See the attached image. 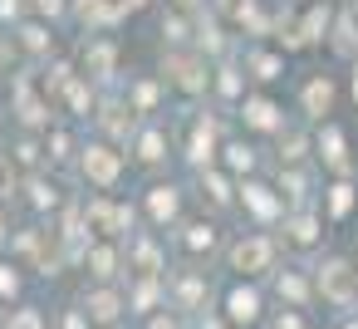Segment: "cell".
Wrapping results in <instances>:
<instances>
[{"instance_id": "obj_33", "label": "cell", "mask_w": 358, "mask_h": 329, "mask_svg": "<svg viewBox=\"0 0 358 329\" xmlns=\"http://www.w3.org/2000/svg\"><path fill=\"white\" fill-rule=\"evenodd\" d=\"M201 329H226V324H216V319H206V324H201Z\"/></svg>"}, {"instance_id": "obj_14", "label": "cell", "mask_w": 358, "mask_h": 329, "mask_svg": "<svg viewBox=\"0 0 358 329\" xmlns=\"http://www.w3.org/2000/svg\"><path fill=\"white\" fill-rule=\"evenodd\" d=\"M289 231H294V241H299V246H309V241L319 236V221H314V216H294V221H289Z\"/></svg>"}, {"instance_id": "obj_26", "label": "cell", "mask_w": 358, "mask_h": 329, "mask_svg": "<svg viewBox=\"0 0 358 329\" xmlns=\"http://www.w3.org/2000/svg\"><path fill=\"white\" fill-rule=\"evenodd\" d=\"M255 69H260V79H275V69H280V59H270V55H265V59H255Z\"/></svg>"}, {"instance_id": "obj_2", "label": "cell", "mask_w": 358, "mask_h": 329, "mask_svg": "<svg viewBox=\"0 0 358 329\" xmlns=\"http://www.w3.org/2000/svg\"><path fill=\"white\" fill-rule=\"evenodd\" d=\"M270 260H275V246L265 236H245V241L231 246V265L241 275H260V270H270Z\"/></svg>"}, {"instance_id": "obj_35", "label": "cell", "mask_w": 358, "mask_h": 329, "mask_svg": "<svg viewBox=\"0 0 358 329\" xmlns=\"http://www.w3.org/2000/svg\"><path fill=\"white\" fill-rule=\"evenodd\" d=\"M343 329H358V319H348V324H343Z\"/></svg>"}, {"instance_id": "obj_1", "label": "cell", "mask_w": 358, "mask_h": 329, "mask_svg": "<svg viewBox=\"0 0 358 329\" xmlns=\"http://www.w3.org/2000/svg\"><path fill=\"white\" fill-rule=\"evenodd\" d=\"M319 290H324V300H334V304H353V300H358V275H353L343 260H324V265H319Z\"/></svg>"}, {"instance_id": "obj_29", "label": "cell", "mask_w": 358, "mask_h": 329, "mask_svg": "<svg viewBox=\"0 0 358 329\" xmlns=\"http://www.w3.org/2000/svg\"><path fill=\"white\" fill-rule=\"evenodd\" d=\"M206 187H211V197H216V202H226V197H231V192H226V182H221V177H206Z\"/></svg>"}, {"instance_id": "obj_23", "label": "cell", "mask_w": 358, "mask_h": 329, "mask_svg": "<svg viewBox=\"0 0 358 329\" xmlns=\"http://www.w3.org/2000/svg\"><path fill=\"white\" fill-rule=\"evenodd\" d=\"M138 265L152 275V270H157V246H143V251H138Z\"/></svg>"}, {"instance_id": "obj_37", "label": "cell", "mask_w": 358, "mask_h": 329, "mask_svg": "<svg viewBox=\"0 0 358 329\" xmlns=\"http://www.w3.org/2000/svg\"><path fill=\"white\" fill-rule=\"evenodd\" d=\"M0 241H6V226H0Z\"/></svg>"}, {"instance_id": "obj_17", "label": "cell", "mask_w": 358, "mask_h": 329, "mask_svg": "<svg viewBox=\"0 0 358 329\" xmlns=\"http://www.w3.org/2000/svg\"><path fill=\"white\" fill-rule=\"evenodd\" d=\"M138 148H143V153H138L143 162H157V158H162V133H143V143H138Z\"/></svg>"}, {"instance_id": "obj_3", "label": "cell", "mask_w": 358, "mask_h": 329, "mask_svg": "<svg viewBox=\"0 0 358 329\" xmlns=\"http://www.w3.org/2000/svg\"><path fill=\"white\" fill-rule=\"evenodd\" d=\"M226 319H231V324H255V319H260V290L236 285V290L226 295Z\"/></svg>"}, {"instance_id": "obj_18", "label": "cell", "mask_w": 358, "mask_h": 329, "mask_svg": "<svg viewBox=\"0 0 358 329\" xmlns=\"http://www.w3.org/2000/svg\"><path fill=\"white\" fill-rule=\"evenodd\" d=\"M192 158L201 162V158H211V123L206 128H196V138H192Z\"/></svg>"}, {"instance_id": "obj_6", "label": "cell", "mask_w": 358, "mask_h": 329, "mask_svg": "<svg viewBox=\"0 0 358 329\" xmlns=\"http://www.w3.org/2000/svg\"><path fill=\"white\" fill-rule=\"evenodd\" d=\"M329 99H334V84H329V79H314V84L304 89V104H309V113H324V108H329Z\"/></svg>"}, {"instance_id": "obj_10", "label": "cell", "mask_w": 358, "mask_h": 329, "mask_svg": "<svg viewBox=\"0 0 358 329\" xmlns=\"http://www.w3.org/2000/svg\"><path fill=\"white\" fill-rule=\"evenodd\" d=\"M348 206H353V187L348 182L329 187V216H348Z\"/></svg>"}, {"instance_id": "obj_28", "label": "cell", "mask_w": 358, "mask_h": 329, "mask_svg": "<svg viewBox=\"0 0 358 329\" xmlns=\"http://www.w3.org/2000/svg\"><path fill=\"white\" fill-rule=\"evenodd\" d=\"M231 167H250V148H231Z\"/></svg>"}, {"instance_id": "obj_11", "label": "cell", "mask_w": 358, "mask_h": 329, "mask_svg": "<svg viewBox=\"0 0 358 329\" xmlns=\"http://www.w3.org/2000/svg\"><path fill=\"white\" fill-rule=\"evenodd\" d=\"M172 211H177V192H172V187H152V216L167 221Z\"/></svg>"}, {"instance_id": "obj_32", "label": "cell", "mask_w": 358, "mask_h": 329, "mask_svg": "<svg viewBox=\"0 0 358 329\" xmlns=\"http://www.w3.org/2000/svg\"><path fill=\"white\" fill-rule=\"evenodd\" d=\"M40 10H59V0H40Z\"/></svg>"}, {"instance_id": "obj_4", "label": "cell", "mask_w": 358, "mask_h": 329, "mask_svg": "<svg viewBox=\"0 0 358 329\" xmlns=\"http://www.w3.org/2000/svg\"><path fill=\"white\" fill-rule=\"evenodd\" d=\"M84 172H89L94 182L108 187V182L118 177V153H108V148H89V153H84Z\"/></svg>"}, {"instance_id": "obj_20", "label": "cell", "mask_w": 358, "mask_h": 329, "mask_svg": "<svg viewBox=\"0 0 358 329\" xmlns=\"http://www.w3.org/2000/svg\"><path fill=\"white\" fill-rule=\"evenodd\" d=\"M15 192V172H10V158H0V202Z\"/></svg>"}, {"instance_id": "obj_9", "label": "cell", "mask_w": 358, "mask_h": 329, "mask_svg": "<svg viewBox=\"0 0 358 329\" xmlns=\"http://www.w3.org/2000/svg\"><path fill=\"white\" fill-rule=\"evenodd\" d=\"M245 118L255 123V128H275L280 118H275V104H265V99H250L245 104Z\"/></svg>"}, {"instance_id": "obj_12", "label": "cell", "mask_w": 358, "mask_h": 329, "mask_svg": "<svg viewBox=\"0 0 358 329\" xmlns=\"http://www.w3.org/2000/svg\"><path fill=\"white\" fill-rule=\"evenodd\" d=\"M113 265H118V260H113V251H108V246H94V251H89V270H94L99 280H108V275H113Z\"/></svg>"}, {"instance_id": "obj_16", "label": "cell", "mask_w": 358, "mask_h": 329, "mask_svg": "<svg viewBox=\"0 0 358 329\" xmlns=\"http://www.w3.org/2000/svg\"><path fill=\"white\" fill-rule=\"evenodd\" d=\"M79 15L84 20H113V6H103V0H79Z\"/></svg>"}, {"instance_id": "obj_30", "label": "cell", "mask_w": 358, "mask_h": 329, "mask_svg": "<svg viewBox=\"0 0 358 329\" xmlns=\"http://www.w3.org/2000/svg\"><path fill=\"white\" fill-rule=\"evenodd\" d=\"M138 6H143V0H118V6H113V15H118V10H138Z\"/></svg>"}, {"instance_id": "obj_25", "label": "cell", "mask_w": 358, "mask_h": 329, "mask_svg": "<svg viewBox=\"0 0 358 329\" xmlns=\"http://www.w3.org/2000/svg\"><path fill=\"white\" fill-rule=\"evenodd\" d=\"M94 69L108 74V69H113V50H94Z\"/></svg>"}, {"instance_id": "obj_24", "label": "cell", "mask_w": 358, "mask_h": 329, "mask_svg": "<svg viewBox=\"0 0 358 329\" xmlns=\"http://www.w3.org/2000/svg\"><path fill=\"white\" fill-rule=\"evenodd\" d=\"M275 329H304V319H299V309H285V314L275 319Z\"/></svg>"}, {"instance_id": "obj_5", "label": "cell", "mask_w": 358, "mask_h": 329, "mask_svg": "<svg viewBox=\"0 0 358 329\" xmlns=\"http://www.w3.org/2000/svg\"><path fill=\"white\" fill-rule=\"evenodd\" d=\"M84 309H89V319H99V324H113V319L123 314V300H118L113 290H94V295L84 300Z\"/></svg>"}, {"instance_id": "obj_8", "label": "cell", "mask_w": 358, "mask_h": 329, "mask_svg": "<svg viewBox=\"0 0 358 329\" xmlns=\"http://www.w3.org/2000/svg\"><path fill=\"white\" fill-rule=\"evenodd\" d=\"M172 79L182 84V89H201L206 79H201V64H192V59H177L172 64Z\"/></svg>"}, {"instance_id": "obj_19", "label": "cell", "mask_w": 358, "mask_h": 329, "mask_svg": "<svg viewBox=\"0 0 358 329\" xmlns=\"http://www.w3.org/2000/svg\"><path fill=\"white\" fill-rule=\"evenodd\" d=\"M10 329H45V319H40V309H20L10 319Z\"/></svg>"}, {"instance_id": "obj_13", "label": "cell", "mask_w": 358, "mask_h": 329, "mask_svg": "<svg viewBox=\"0 0 358 329\" xmlns=\"http://www.w3.org/2000/svg\"><path fill=\"white\" fill-rule=\"evenodd\" d=\"M280 295H285V300H289V304L299 309V304L309 300V285H304L299 275H280Z\"/></svg>"}, {"instance_id": "obj_36", "label": "cell", "mask_w": 358, "mask_h": 329, "mask_svg": "<svg viewBox=\"0 0 358 329\" xmlns=\"http://www.w3.org/2000/svg\"><path fill=\"white\" fill-rule=\"evenodd\" d=\"M177 6H196V0H177Z\"/></svg>"}, {"instance_id": "obj_31", "label": "cell", "mask_w": 358, "mask_h": 329, "mask_svg": "<svg viewBox=\"0 0 358 329\" xmlns=\"http://www.w3.org/2000/svg\"><path fill=\"white\" fill-rule=\"evenodd\" d=\"M64 329H84V314H69V319H64Z\"/></svg>"}, {"instance_id": "obj_15", "label": "cell", "mask_w": 358, "mask_h": 329, "mask_svg": "<svg viewBox=\"0 0 358 329\" xmlns=\"http://www.w3.org/2000/svg\"><path fill=\"white\" fill-rule=\"evenodd\" d=\"M245 202H250L260 216H275V197H265V187H245Z\"/></svg>"}, {"instance_id": "obj_27", "label": "cell", "mask_w": 358, "mask_h": 329, "mask_svg": "<svg viewBox=\"0 0 358 329\" xmlns=\"http://www.w3.org/2000/svg\"><path fill=\"white\" fill-rule=\"evenodd\" d=\"M152 300H157V285H143V290L133 295V304H138V309H143V304H152Z\"/></svg>"}, {"instance_id": "obj_7", "label": "cell", "mask_w": 358, "mask_h": 329, "mask_svg": "<svg viewBox=\"0 0 358 329\" xmlns=\"http://www.w3.org/2000/svg\"><path fill=\"white\" fill-rule=\"evenodd\" d=\"M319 153H324L334 167H348V162H343V133H338V128H324V138H319Z\"/></svg>"}, {"instance_id": "obj_38", "label": "cell", "mask_w": 358, "mask_h": 329, "mask_svg": "<svg viewBox=\"0 0 358 329\" xmlns=\"http://www.w3.org/2000/svg\"><path fill=\"white\" fill-rule=\"evenodd\" d=\"M353 275H358V270H353Z\"/></svg>"}, {"instance_id": "obj_22", "label": "cell", "mask_w": 358, "mask_h": 329, "mask_svg": "<svg viewBox=\"0 0 358 329\" xmlns=\"http://www.w3.org/2000/svg\"><path fill=\"white\" fill-rule=\"evenodd\" d=\"M15 290H20V275L10 265H0V295H15Z\"/></svg>"}, {"instance_id": "obj_21", "label": "cell", "mask_w": 358, "mask_h": 329, "mask_svg": "<svg viewBox=\"0 0 358 329\" xmlns=\"http://www.w3.org/2000/svg\"><path fill=\"white\" fill-rule=\"evenodd\" d=\"M187 246H192V251L211 246V226H192V231H187Z\"/></svg>"}, {"instance_id": "obj_34", "label": "cell", "mask_w": 358, "mask_h": 329, "mask_svg": "<svg viewBox=\"0 0 358 329\" xmlns=\"http://www.w3.org/2000/svg\"><path fill=\"white\" fill-rule=\"evenodd\" d=\"M353 94H358V69H353Z\"/></svg>"}]
</instances>
